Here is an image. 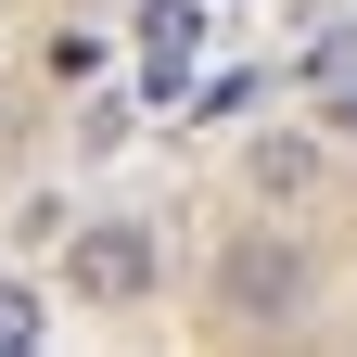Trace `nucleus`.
Here are the masks:
<instances>
[{
    "instance_id": "nucleus-1",
    "label": "nucleus",
    "mask_w": 357,
    "mask_h": 357,
    "mask_svg": "<svg viewBox=\"0 0 357 357\" xmlns=\"http://www.w3.org/2000/svg\"><path fill=\"white\" fill-rule=\"evenodd\" d=\"M153 281H166V230H153V217H102V230H77V243H64V294H77V306H102V319L153 306Z\"/></svg>"
},
{
    "instance_id": "nucleus-2",
    "label": "nucleus",
    "mask_w": 357,
    "mask_h": 357,
    "mask_svg": "<svg viewBox=\"0 0 357 357\" xmlns=\"http://www.w3.org/2000/svg\"><path fill=\"white\" fill-rule=\"evenodd\" d=\"M204 26H217V0H141L128 13V52H141V102H192V77H204Z\"/></svg>"
},
{
    "instance_id": "nucleus-3",
    "label": "nucleus",
    "mask_w": 357,
    "mask_h": 357,
    "mask_svg": "<svg viewBox=\"0 0 357 357\" xmlns=\"http://www.w3.org/2000/svg\"><path fill=\"white\" fill-rule=\"evenodd\" d=\"M217 294H230V319H281V306L306 294V255H294V243H268V230H255V243H243L230 268H217Z\"/></svg>"
},
{
    "instance_id": "nucleus-4",
    "label": "nucleus",
    "mask_w": 357,
    "mask_h": 357,
    "mask_svg": "<svg viewBox=\"0 0 357 357\" xmlns=\"http://www.w3.org/2000/svg\"><path fill=\"white\" fill-rule=\"evenodd\" d=\"M38 332H52V294H38V281H0V357H26Z\"/></svg>"
},
{
    "instance_id": "nucleus-5",
    "label": "nucleus",
    "mask_w": 357,
    "mask_h": 357,
    "mask_svg": "<svg viewBox=\"0 0 357 357\" xmlns=\"http://www.w3.org/2000/svg\"><path fill=\"white\" fill-rule=\"evenodd\" d=\"M38 77H52V89H89V77H102V38H89V26L38 38Z\"/></svg>"
},
{
    "instance_id": "nucleus-6",
    "label": "nucleus",
    "mask_w": 357,
    "mask_h": 357,
    "mask_svg": "<svg viewBox=\"0 0 357 357\" xmlns=\"http://www.w3.org/2000/svg\"><path fill=\"white\" fill-rule=\"evenodd\" d=\"M306 166H319L306 141H255V192H306Z\"/></svg>"
}]
</instances>
